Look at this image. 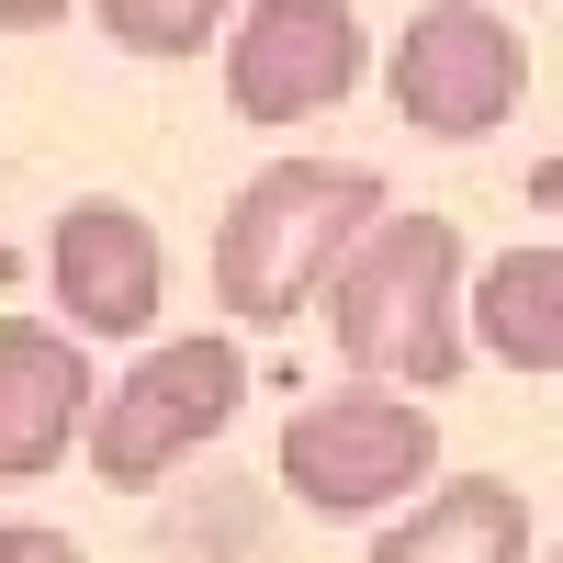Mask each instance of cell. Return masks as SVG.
<instances>
[{"label": "cell", "instance_id": "cell-12", "mask_svg": "<svg viewBox=\"0 0 563 563\" xmlns=\"http://www.w3.org/2000/svg\"><path fill=\"white\" fill-rule=\"evenodd\" d=\"M0 563H90L68 530H34V519H0Z\"/></svg>", "mask_w": 563, "mask_h": 563}, {"label": "cell", "instance_id": "cell-1", "mask_svg": "<svg viewBox=\"0 0 563 563\" xmlns=\"http://www.w3.org/2000/svg\"><path fill=\"white\" fill-rule=\"evenodd\" d=\"M339 361L384 395H440L462 361V225L451 214H372L316 282Z\"/></svg>", "mask_w": 563, "mask_h": 563}, {"label": "cell", "instance_id": "cell-5", "mask_svg": "<svg viewBox=\"0 0 563 563\" xmlns=\"http://www.w3.org/2000/svg\"><path fill=\"white\" fill-rule=\"evenodd\" d=\"M384 90L395 113L429 135V147H485V135L519 124L530 102V45L507 12H485V0H429L395 45H384Z\"/></svg>", "mask_w": 563, "mask_h": 563}, {"label": "cell", "instance_id": "cell-7", "mask_svg": "<svg viewBox=\"0 0 563 563\" xmlns=\"http://www.w3.org/2000/svg\"><path fill=\"white\" fill-rule=\"evenodd\" d=\"M45 282H57L68 327H90V339H147L158 305H169V249H158V225L135 203L90 192V203H68L45 225Z\"/></svg>", "mask_w": 563, "mask_h": 563}, {"label": "cell", "instance_id": "cell-10", "mask_svg": "<svg viewBox=\"0 0 563 563\" xmlns=\"http://www.w3.org/2000/svg\"><path fill=\"white\" fill-rule=\"evenodd\" d=\"M429 507L372 541V563H530V496L507 474H429Z\"/></svg>", "mask_w": 563, "mask_h": 563}, {"label": "cell", "instance_id": "cell-8", "mask_svg": "<svg viewBox=\"0 0 563 563\" xmlns=\"http://www.w3.org/2000/svg\"><path fill=\"white\" fill-rule=\"evenodd\" d=\"M90 350L45 316H0V485L57 474L90 429Z\"/></svg>", "mask_w": 563, "mask_h": 563}, {"label": "cell", "instance_id": "cell-11", "mask_svg": "<svg viewBox=\"0 0 563 563\" xmlns=\"http://www.w3.org/2000/svg\"><path fill=\"white\" fill-rule=\"evenodd\" d=\"M90 12H102V34L124 45V57H158L169 68V57H203L238 0H90Z\"/></svg>", "mask_w": 563, "mask_h": 563}, {"label": "cell", "instance_id": "cell-3", "mask_svg": "<svg viewBox=\"0 0 563 563\" xmlns=\"http://www.w3.org/2000/svg\"><path fill=\"white\" fill-rule=\"evenodd\" d=\"M238 406H249V339L192 327V339H158L113 395H90L79 451H90V474H102L113 496H147V485H169L203 440H225V417H238Z\"/></svg>", "mask_w": 563, "mask_h": 563}, {"label": "cell", "instance_id": "cell-2", "mask_svg": "<svg viewBox=\"0 0 563 563\" xmlns=\"http://www.w3.org/2000/svg\"><path fill=\"white\" fill-rule=\"evenodd\" d=\"M384 214V169L361 158H271L214 225V305L225 327H294L339 249Z\"/></svg>", "mask_w": 563, "mask_h": 563}, {"label": "cell", "instance_id": "cell-13", "mask_svg": "<svg viewBox=\"0 0 563 563\" xmlns=\"http://www.w3.org/2000/svg\"><path fill=\"white\" fill-rule=\"evenodd\" d=\"M45 23H68V0H0V34H45Z\"/></svg>", "mask_w": 563, "mask_h": 563}, {"label": "cell", "instance_id": "cell-4", "mask_svg": "<svg viewBox=\"0 0 563 563\" xmlns=\"http://www.w3.org/2000/svg\"><path fill=\"white\" fill-rule=\"evenodd\" d=\"M271 462H282V496L316 507V519H384V507H406L440 474V417L417 395H384V384H339L305 417H282Z\"/></svg>", "mask_w": 563, "mask_h": 563}, {"label": "cell", "instance_id": "cell-9", "mask_svg": "<svg viewBox=\"0 0 563 563\" xmlns=\"http://www.w3.org/2000/svg\"><path fill=\"white\" fill-rule=\"evenodd\" d=\"M462 350L530 372V384L563 372V249L552 238H519L507 260L462 271Z\"/></svg>", "mask_w": 563, "mask_h": 563}, {"label": "cell", "instance_id": "cell-6", "mask_svg": "<svg viewBox=\"0 0 563 563\" xmlns=\"http://www.w3.org/2000/svg\"><path fill=\"white\" fill-rule=\"evenodd\" d=\"M372 79V34L350 0H249L225 12V113L238 124H316Z\"/></svg>", "mask_w": 563, "mask_h": 563}]
</instances>
